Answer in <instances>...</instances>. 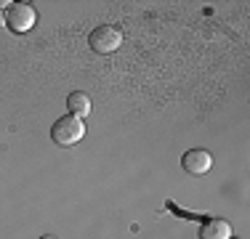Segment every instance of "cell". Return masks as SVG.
<instances>
[{
  "label": "cell",
  "mask_w": 250,
  "mask_h": 239,
  "mask_svg": "<svg viewBox=\"0 0 250 239\" xmlns=\"http://www.w3.org/2000/svg\"><path fill=\"white\" fill-rule=\"evenodd\" d=\"M35 19L38 16H35V8L29 3H14L5 14V27L16 35H24L35 27Z\"/></svg>",
  "instance_id": "obj_3"
},
{
  "label": "cell",
  "mask_w": 250,
  "mask_h": 239,
  "mask_svg": "<svg viewBox=\"0 0 250 239\" xmlns=\"http://www.w3.org/2000/svg\"><path fill=\"white\" fill-rule=\"evenodd\" d=\"M67 109L72 112V117H88L91 115V99H88L83 91H75L67 96Z\"/></svg>",
  "instance_id": "obj_6"
},
{
  "label": "cell",
  "mask_w": 250,
  "mask_h": 239,
  "mask_svg": "<svg viewBox=\"0 0 250 239\" xmlns=\"http://www.w3.org/2000/svg\"><path fill=\"white\" fill-rule=\"evenodd\" d=\"M88 45L93 48L96 53H101V56H106V53H115L117 48L123 45V35L120 29L115 27H96L91 35H88Z\"/></svg>",
  "instance_id": "obj_2"
},
{
  "label": "cell",
  "mask_w": 250,
  "mask_h": 239,
  "mask_svg": "<svg viewBox=\"0 0 250 239\" xmlns=\"http://www.w3.org/2000/svg\"><path fill=\"white\" fill-rule=\"evenodd\" d=\"M3 5H14V3H11V0H0V8H3Z\"/></svg>",
  "instance_id": "obj_7"
},
{
  "label": "cell",
  "mask_w": 250,
  "mask_h": 239,
  "mask_svg": "<svg viewBox=\"0 0 250 239\" xmlns=\"http://www.w3.org/2000/svg\"><path fill=\"white\" fill-rule=\"evenodd\" d=\"M3 24H5V14L0 11V27H3Z\"/></svg>",
  "instance_id": "obj_8"
},
{
  "label": "cell",
  "mask_w": 250,
  "mask_h": 239,
  "mask_svg": "<svg viewBox=\"0 0 250 239\" xmlns=\"http://www.w3.org/2000/svg\"><path fill=\"white\" fill-rule=\"evenodd\" d=\"M85 136V122H83L80 117H59L56 122H53L51 128V139L53 143H59V146H72V143H77Z\"/></svg>",
  "instance_id": "obj_1"
},
{
  "label": "cell",
  "mask_w": 250,
  "mask_h": 239,
  "mask_svg": "<svg viewBox=\"0 0 250 239\" xmlns=\"http://www.w3.org/2000/svg\"><path fill=\"white\" fill-rule=\"evenodd\" d=\"M40 239H56V237H53V234H43V237H40Z\"/></svg>",
  "instance_id": "obj_9"
},
{
  "label": "cell",
  "mask_w": 250,
  "mask_h": 239,
  "mask_svg": "<svg viewBox=\"0 0 250 239\" xmlns=\"http://www.w3.org/2000/svg\"><path fill=\"white\" fill-rule=\"evenodd\" d=\"M200 239H231V226L224 218H208L200 226Z\"/></svg>",
  "instance_id": "obj_5"
},
{
  "label": "cell",
  "mask_w": 250,
  "mask_h": 239,
  "mask_svg": "<svg viewBox=\"0 0 250 239\" xmlns=\"http://www.w3.org/2000/svg\"><path fill=\"white\" fill-rule=\"evenodd\" d=\"M181 167L189 176H205L213 167V154L208 152V149H189L181 157Z\"/></svg>",
  "instance_id": "obj_4"
}]
</instances>
